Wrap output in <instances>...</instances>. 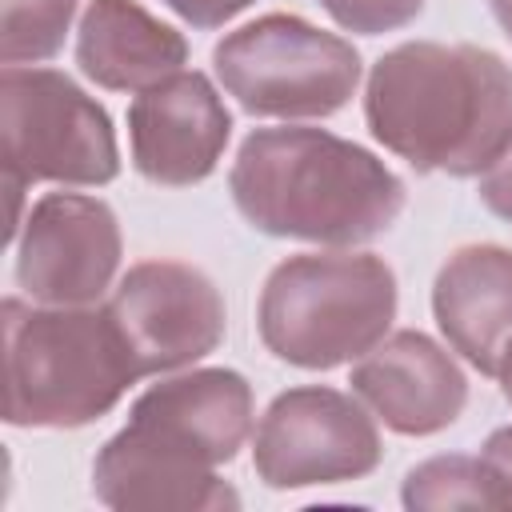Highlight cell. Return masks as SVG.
<instances>
[{"mask_svg": "<svg viewBox=\"0 0 512 512\" xmlns=\"http://www.w3.org/2000/svg\"><path fill=\"white\" fill-rule=\"evenodd\" d=\"M364 124L416 172L480 176L512 144V64L480 44H396L368 72Z\"/></svg>", "mask_w": 512, "mask_h": 512, "instance_id": "obj_1", "label": "cell"}, {"mask_svg": "<svg viewBox=\"0 0 512 512\" xmlns=\"http://www.w3.org/2000/svg\"><path fill=\"white\" fill-rule=\"evenodd\" d=\"M228 192L264 236L352 248L404 212V180L368 148L328 128H256L244 136Z\"/></svg>", "mask_w": 512, "mask_h": 512, "instance_id": "obj_2", "label": "cell"}, {"mask_svg": "<svg viewBox=\"0 0 512 512\" xmlns=\"http://www.w3.org/2000/svg\"><path fill=\"white\" fill-rule=\"evenodd\" d=\"M4 420L12 428H84L140 380L108 304H28L8 296Z\"/></svg>", "mask_w": 512, "mask_h": 512, "instance_id": "obj_3", "label": "cell"}, {"mask_svg": "<svg viewBox=\"0 0 512 512\" xmlns=\"http://www.w3.org/2000/svg\"><path fill=\"white\" fill-rule=\"evenodd\" d=\"M396 304V272L376 252H300L268 272L256 332L276 360L328 372L376 348Z\"/></svg>", "mask_w": 512, "mask_h": 512, "instance_id": "obj_4", "label": "cell"}, {"mask_svg": "<svg viewBox=\"0 0 512 512\" xmlns=\"http://www.w3.org/2000/svg\"><path fill=\"white\" fill-rule=\"evenodd\" d=\"M4 180L12 192L8 240L20 232V192L28 184L100 188L120 176L116 128L104 104L56 68L4 64L0 76Z\"/></svg>", "mask_w": 512, "mask_h": 512, "instance_id": "obj_5", "label": "cell"}, {"mask_svg": "<svg viewBox=\"0 0 512 512\" xmlns=\"http://www.w3.org/2000/svg\"><path fill=\"white\" fill-rule=\"evenodd\" d=\"M212 68L248 116L272 120L336 116L360 84V52L352 40L292 12H268L224 32L212 48Z\"/></svg>", "mask_w": 512, "mask_h": 512, "instance_id": "obj_6", "label": "cell"}, {"mask_svg": "<svg viewBox=\"0 0 512 512\" xmlns=\"http://www.w3.org/2000/svg\"><path fill=\"white\" fill-rule=\"evenodd\" d=\"M384 440L364 400L328 384L280 392L252 432V468L276 492L364 480L380 468Z\"/></svg>", "mask_w": 512, "mask_h": 512, "instance_id": "obj_7", "label": "cell"}, {"mask_svg": "<svg viewBox=\"0 0 512 512\" xmlns=\"http://www.w3.org/2000/svg\"><path fill=\"white\" fill-rule=\"evenodd\" d=\"M108 312L128 344V356L144 376L192 368L224 340V296L192 264L140 260L108 296Z\"/></svg>", "mask_w": 512, "mask_h": 512, "instance_id": "obj_8", "label": "cell"}, {"mask_svg": "<svg viewBox=\"0 0 512 512\" xmlns=\"http://www.w3.org/2000/svg\"><path fill=\"white\" fill-rule=\"evenodd\" d=\"M120 256L124 236L108 200L48 192L16 232V284L36 304H100Z\"/></svg>", "mask_w": 512, "mask_h": 512, "instance_id": "obj_9", "label": "cell"}, {"mask_svg": "<svg viewBox=\"0 0 512 512\" xmlns=\"http://www.w3.org/2000/svg\"><path fill=\"white\" fill-rule=\"evenodd\" d=\"M232 140V112L204 72H172L128 104L132 168L160 188H192L216 172Z\"/></svg>", "mask_w": 512, "mask_h": 512, "instance_id": "obj_10", "label": "cell"}, {"mask_svg": "<svg viewBox=\"0 0 512 512\" xmlns=\"http://www.w3.org/2000/svg\"><path fill=\"white\" fill-rule=\"evenodd\" d=\"M92 492L116 512H236L240 492L192 448L128 420L92 460Z\"/></svg>", "mask_w": 512, "mask_h": 512, "instance_id": "obj_11", "label": "cell"}, {"mask_svg": "<svg viewBox=\"0 0 512 512\" xmlns=\"http://www.w3.org/2000/svg\"><path fill=\"white\" fill-rule=\"evenodd\" d=\"M364 408L400 436H436L468 408V376L456 356L420 328H400L368 348L348 376Z\"/></svg>", "mask_w": 512, "mask_h": 512, "instance_id": "obj_12", "label": "cell"}, {"mask_svg": "<svg viewBox=\"0 0 512 512\" xmlns=\"http://www.w3.org/2000/svg\"><path fill=\"white\" fill-rule=\"evenodd\" d=\"M432 316L452 352H460L480 376H496L512 344V248H456L436 272Z\"/></svg>", "mask_w": 512, "mask_h": 512, "instance_id": "obj_13", "label": "cell"}, {"mask_svg": "<svg viewBox=\"0 0 512 512\" xmlns=\"http://www.w3.org/2000/svg\"><path fill=\"white\" fill-rule=\"evenodd\" d=\"M128 420L164 432L220 468L252 436V384L236 368H188L144 388Z\"/></svg>", "mask_w": 512, "mask_h": 512, "instance_id": "obj_14", "label": "cell"}, {"mask_svg": "<svg viewBox=\"0 0 512 512\" xmlns=\"http://www.w3.org/2000/svg\"><path fill=\"white\" fill-rule=\"evenodd\" d=\"M76 64L104 92H144L188 64V40L136 0H88Z\"/></svg>", "mask_w": 512, "mask_h": 512, "instance_id": "obj_15", "label": "cell"}, {"mask_svg": "<svg viewBox=\"0 0 512 512\" xmlns=\"http://www.w3.org/2000/svg\"><path fill=\"white\" fill-rule=\"evenodd\" d=\"M404 508L424 512V508H512L508 488L500 476L488 468L484 456H432L416 468H408L404 488H400Z\"/></svg>", "mask_w": 512, "mask_h": 512, "instance_id": "obj_16", "label": "cell"}, {"mask_svg": "<svg viewBox=\"0 0 512 512\" xmlns=\"http://www.w3.org/2000/svg\"><path fill=\"white\" fill-rule=\"evenodd\" d=\"M80 0H0V60L4 64H40L64 48Z\"/></svg>", "mask_w": 512, "mask_h": 512, "instance_id": "obj_17", "label": "cell"}, {"mask_svg": "<svg viewBox=\"0 0 512 512\" xmlns=\"http://www.w3.org/2000/svg\"><path fill=\"white\" fill-rule=\"evenodd\" d=\"M320 8L344 28L360 36H380L412 24L424 12V0H320Z\"/></svg>", "mask_w": 512, "mask_h": 512, "instance_id": "obj_18", "label": "cell"}, {"mask_svg": "<svg viewBox=\"0 0 512 512\" xmlns=\"http://www.w3.org/2000/svg\"><path fill=\"white\" fill-rule=\"evenodd\" d=\"M184 24L200 28V32H212V28H224L232 16H240L244 8H252L256 0H164Z\"/></svg>", "mask_w": 512, "mask_h": 512, "instance_id": "obj_19", "label": "cell"}, {"mask_svg": "<svg viewBox=\"0 0 512 512\" xmlns=\"http://www.w3.org/2000/svg\"><path fill=\"white\" fill-rule=\"evenodd\" d=\"M480 200L492 216L512 224V144L488 172H480Z\"/></svg>", "mask_w": 512, "mask_h": 512, "instance_id": "obj_20", "label": "cell"}, {"mask_svg": "<svg viewBox=\"0 0 512 512\" xmlns=\"http://www.w3.org/2000/svg\"><path fill=\"white\" fill-rule=\"evenodd\" d=\"M480 456L488 460V468L500 476V484H504V488H508V496H512V424L496 428V432L484 440Z\"/></svg>", "mask_w": 512, "mask_h": 512, "instance_id": "obj_21", "label": "cell"}, {"mask_svg": "<svg viewBox=\"0 0 512 512\" xmlns=\"http://www.w3.org/2000/svg\"><path fill=\"white\" fill-rule=\"evenodd\" d=\"M488 8H492V16H496V24L504 28V36L512 40V0H488Z\"/></svg>", "mask_w": 512, "mask_h": 512, "instance_id": "obj_22", "label": "cell"}, {"mask_svg": "<svg viewBox=\"0 0 512 512\" xmlns=\"http://www.w3.org/2000/svg\"><path fill=\"white\" fill-rule=\"evenodd\" d=\"M496 380H500V392H504V400L512 404V344H508V352H504V364H500Z\"/></svg>", "mask_w": 512, "mask_h": 512, "instance_id": "obj_23", "label": "cell"}]
</instances>
